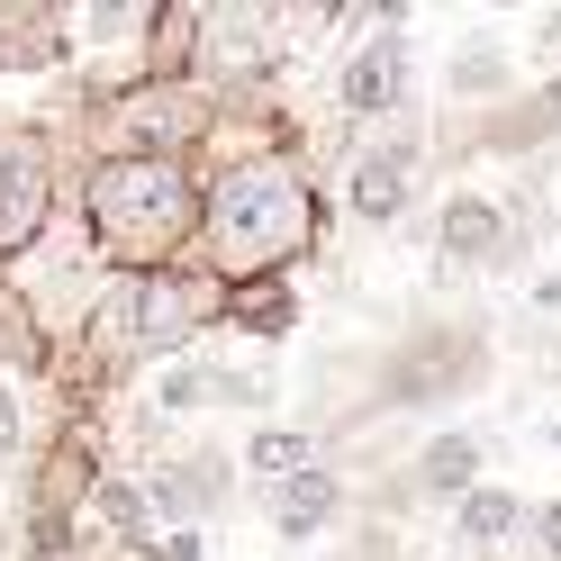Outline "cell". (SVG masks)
Listing matches in <instances>:
<instances>
[{"instance_id": "2e32d148", "label": "cell", "mask_w": 561, "mask_h": 561, "mask_svg": "<svg viewBox=\"0 0 561 561\" xmlns=\"http://www.w3.org/2000/svg\"><path fill=\"white\" fill-rule=\"evenodd\" d=\"M318 462H335V444L318 435V416H263L254 435L236 444V471L244 480H263V489H280V480H299V471H318Z\"/></svg>"}, {"instance_id": "44dd1931", "label": "cell", "mask_w": 561, "mask_h": 561, "mask_svg": "<svg viewBox=\"0 0 561 561\" xmlns=\"http://www.w3.org/2000/svg\"><path fill=\"white\" fill-rule=\"evenodd\" d=\"M136 27H146V10H136V0H100V10H82V19H73V55L118 46V37H136Z\"/></svg>"}, {"instance_id": "f1b7e54d", "label": "cell", "mask_w": 561, "mask_h": 561, "mask_svg": "<svg viewBox=\"0 0 561 561\" xmlns=\"http://www.w3.org/2000/svg\"><path fill=\"white\" fill-rule=\"evenodd\" d=\"M552 227H561V218H552Z\"/></svg>"}, {"instance_id": "f546056e", "label": "cell", "mask_w": 561, "mask_h": 561, "mask_svg": "<svg viewBox=\"0 0 561 561\" xmlns=\"http://www.w3.org/2000/svg\"><path fill=\"white\" fill-rule=\"evenodd\" d=\"M552 380H561V371H552Z\"/></svg>"}, {"instance_id": "ac0fdd59", "label": "cell", "mask_w": 561, "mask_h": 561, "mask_svg": "<svg viewBox=\"0 0 561 561\" xmlns=\"http://www.w3.org/2000/svg\"><path fill=\"white\" fill-rule=\"evenodd\" d=\"M525 535H535V499H516L507 480H480L462 507H453V552H471V561H489V552H516Z\"/></svg>"}, {"instance_id": "52a82bcc", "label": "cell", "mask_w": 561, "mask_h": 561, "mask_svg": "<svg viewBox=\"0 0 561 561\" xmlns=\"http://www.w3.org/2000/svg\"><path fill=\"white\" fill-rule=\"evenodd\" d=\"M426 163H435V118L408 110V118H390V127H363L354 146H344V218H354L363 236L408 227Z\"/></svg>"}, {"instance_id": "ba28073f", "label": "cell", "mask_w": 561, "mask_h": 561, "mask_svg": "<svg viewBox=\"0 0 561 561\" xmlns=\"http://www.w3.org/2000/svg\"><path fill=\"white\" fill-rule=\"evenodd\" d=\"M335 110L363 127H390L416 110V55H408V10H371L344 19V55H335Z\"/></svg>"}, {"instance_id": "e0dca14e", "label": "cell", "mask_w": 561, "mask_h": 561, "mask_svg": "<svg viewBox=\"0 0 561 561\" xmlns=\"http://www.w3.org/2000/svg\"><path fill=\"white\" fill-rule=\"evenodd\" d=\"M0 73H73V19L46 0H10L0 10Z\"/></svg>"}, {"instance_id": "9a60e30c", "label": "cell", "mask_w": 561, "mask_h": 561, "mask_svg": "<svg viewBox=\"0 0 561 561\" xmlns=\"http://www.w3.org/2000/svg\"><path fill=\"white\" fill-rule=\"evenodd\" d=\"M136 82H199V0H154L136 27Z\"/></svg>"}, {"instance_id": "d4e9b609", "label": "cell", "mask_w": 561, "mask_h": 561, "mask_svg": "<svg viewBox=\"0 0 561 561\" xmlns=\"http://www.w3.org/2000/svg\"><path fill=\"white\" fill-rule=\"evenodd\" d=\"M525 308H535V318H561V272H535V280H525Z\"/></svg>"}, {"instance_id": "7402d4cb", "label": "cell", "mask_w": 561, "mask_h": 561, "mask_svg": "<svg viewBox=\"0 0 561 561\" xmlns=\"http://www.w3.org/2000/svg\"><path fill=\"white\" fill-rule=\"evenodd\" d=\"M27 444H37V435H27V390H19V380H0V471L27 462Z\"/></svg>"}, {"instance_id": "cb8c5ba5", "label": "cell", "mask_w": 561, "mask_h": 561, "mask_svg": "<svg viewBox=\"0 0 561 561\" xmlns=\"http://www.w3.org/2000/svg\"><path fill=\"white\" fill-rule=\"evenodd\" d=\"M525 543H535L543 561H561V499H535V535Z\"/></svg>"}, {"instance_id": "ffe728a7", "label": "cell", "mask_w": 561, "mask_h": 561, "mask_svg": "<svg viewBox=\"0 0 561 561\" xmlns=\"http://www.w3.org/2000/svg\"><path fill=\"white\" fill-rule=\"evenodd\" d=\"M227 327H236V335H254V344L299 335V280H263V290H236V299H227Z\"/></svg>"}, {"instance_id": "30bf717a", "label": "cell", "mask_w": 561, "mask_h": 561, "mask_svg": "<svg viewBox=\"0 0 561 561\" xmlns=\"http://www.w3.org/2000/svg\"><path fill=\"white\" fill-rule=\"evenodd\" d=\"M136 489H146L154 525H199V535H208V516H227V507H236L244 471H236V453H227V444H208V435H172L163 453H146V462H136Z\"/></svg>"}, {"instance_id": "5bb4252c", "label": "cell", "mask_w": 561, "mask_h": 561, "mask_svg": "<svg viewBox=\"0 0 561 561\" xmlns=\"http://www.w3.org/2000/svg\"><path fill=\"white\" fill-rule=\"evenodd\" d=\"M344 507H354V489H344L335 462H318V471H299V480L263 489V525H272L280 543H327L335 525H344Z\"/></svg>"}, {"instance_id": "4316f807", "label": "cell", "mask_w": 561, "mask_h": 561, "mask_svg": "<svg viewBox=\"0 0 561 561\" xmlns=\"http://www.w3.org/2000/svg\"><path fill=\"white\" fill-rule=\"evenodd\" d=\"M0 561H10V507H0Z\"/></svg>"}, {"instance_id": "4fadbf2b", "label": "cell", "mask_w": 561, "mask_h": 561, "mask_svg": "<svg viewBox=\"0 0 561 561\" xmlns=\"http://www.w3.org/2000/svg\"><path fill=\"white\" fill-rule=\"evenodd\" d=\"M525 91V55L516 37H499V27H471V37H453L444 46V110L453 118H480V110H499V100Z\"/></svg>"}, {"instance_id": "7c38bea8", "label": "cell", "mask_w": 561, "mask_h": 561, "mask_svg": "<svg viewBox=\"0 0 561 561\" xmlns=\"http://www.w3.org/2000/svg\"><path fill=\"white\" fill-rule=\"evenodd\" d=\"M489 480V435H471V426H444V435H416V453L380 480V507L371 516H408V507H462L471 489Z\"/></svg>"}, {"instance_id": "3957f363", "label": "cell", "mask_w": 561, "mask_h": 561, "mask_svg": "<svg viewBox=\"0 0 561 561\" xmlns=\"http://www.w3.org/2000/svg\"><path fill=\"white\" fill-rule=\"evenodd\" d=\"M73 227L91 244V263L127 272H172L199 244V172L191 163H146V154H82L73 163Z\"/></svg>"}, {"instance_id": "277c9868", "label": "cell", "mask_w": 561, "mask_h": 561, "mask_svg": "<svg viewBox=\"0 0 561 561\" xmlns=\"http://www.w3.org/2000/svg\"><path fill=\"white\" fill-rule=\"evenodd\" d=\"M110 416L64 408L46 444H27V516H19V552L27 561H82V507L110 480Z\"/></svg>"}, {"instance_id": "7a4b0ae2", "label": "cell", "mask_w": 561, "mask_h": 561, "mask_svg": "<svg viewBox=\"0 0 561 561\" xmlns=\"http://www.w3.org/2000/svg\"><path fill=\"white\" fill-rule=\"evenodd\" d=\"M489 380H499V327H489L480 308H426V318H408L363 363V390L335 399L318 416V435L344 444V435L380 426V416H444V408L480 399Z\"/></svg>"}, {"instance_id": "9c48e42d", "label": "cell", "mask_w": 561, "mask_h": 561, "mask_svg": "<svg viewBox=\"0 0 561 561\" xmlns=\"http://www.w3.org/2000/svg\"><path fill=\"white\" fill-rule=\"evenodd\" d=\"M552 146H561V64H543L516 100H499L480 118H435V163H480V154L543 163Z\"/></svg>"}, {"instance_id": "d6986e66", "label": "cell", "mask_w": 561, "mask_h": 561, "mask_svg": "<svg viewBox=\"0 0 561 561\" xmlns=\"http://www.w3.org/2000/svg\"><path fill=\"white\" fill-rule=\"evenodd\" d=\"M0 380H55V335L37 318V299H27L19 272H0Z\"/></svg>"}, {"instance_id": "8992f818", "label": "cell", "mask_w": 561, "mask_h": 561, "mask_svg": "<svg viewBox=\"0 0 561 561\" xmlns=\"http://www.w3.org/2000/svg\"><path fill=\"white\" fill-rule=\"evenodd\" d=\"M535 263V208L499 199V191H444L435 208V280H516Z\"/></svg>"}, {"instance_id": "5b68a950", "label": "cell", "mask_w": 561, "mask_h": 561, "mask_svg": "<svg viewBox=\"0 0 561 561\" xmlns=\"http://www.w3.org/2000/svg\"><path fill=\"white\" fill-rule=\"evenodd\" d=\"M64 191H73V154H64L55 118L0 110V272H19L55 236Z\"/></svg>"}, {"instance_id": "6da1fadb", "label": "cell", "mask_w": 561, "mask_h": 561, "mask_svg": "<svg viewBox=\"0 0 561 561\" xmlns=\"http://www.w3.org/2000/svg\"><path fill=\"white\" fill-rule=\"evenodd\" d=\"M327 254V191L308 154H208L199 163V244L191 263L218 290H263L299 280Z\"/></svg>"}, {"instance_id": "484cf974", "label": "cell", "mask_w": 561, "mask_h": 561, "mask_svg": "<svg viewBox=\"0 0 561 561\" xmlns=\"http://www.w3.org/2000/svg\"><path fill=\"white\" fill-rule=\"evenodd\" d=\"M82 561H146V552H82Z\"/></svg>"}, {"instance_id": "8fae6325", "label": "cell", "mask_w": 561, "mask_h": 561, "mask_svg": "<svg viewBox=\"0 0 561 561\" xmlns=\"http://www.w3.org/2000/svg\"><path fill=\"white\" fill-rule=\"evenodd\" d=\"M146 416H163V426H182V416H272L280 408V371L272 363H163L146 380V399H136Z\"/></svg>"}, {"instance_id": "603a6c76", "label": "cell", "mask_w": 561, "mask_h": 561, "mask_svg": "<svg viewBox=\"0 0 561 561\" xmlns=\"http://www.w3.org/2000/svg\"><path fill=\"white\" fill-rule=\"evenodd\" d=\"M146 561H208V535L199 525H163V535L146 543Z\"/></svg>"}, {"instance_id": "83f0119b", "label": "cell", "mask_w": 561, "mask_h": 561, "mask_svg": "<svg viewBox=\"0 0 561 561\" xmlns=\"http://www.w3.org/2000/svg\"><path fill=\"white\" fill-rule=\"evenodd\" d=\"M543 444H552V453H561V416H552V426H543Z\"/></svg>"}]
</instances>
